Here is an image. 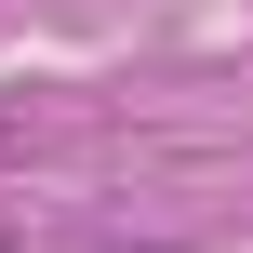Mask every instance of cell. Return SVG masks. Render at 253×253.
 <instances>
[{"label":"cell","mask_w":253,"mask_h":253,"mask_svg":"<svg viewBox=\"0 0 253 253\" xmlns=\"http://www.w3.org/2000/svg\"><path fill=\"white\" fill-rule=\"evenodd\" d=\"M0 240H13V227H0Z\"/></svg>","instance_id":"7a4b0ae2"},{"label":"cell","mask_w":253,"mask_h":253,"mask_svg":"<svg viewBox=\"0 0 253 253\" xmlns=\"http://www.w3.org/2000/svg\"><path fill=\"white\" fill-rule=\"evenodd\" d=\"M0 147H13V120H0Z\"/></svg>","instance_id":"6da1fadb"}]
</instances>
